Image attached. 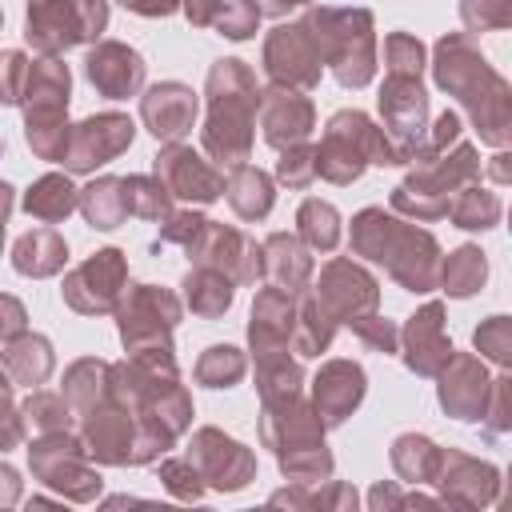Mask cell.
<instances>
[{"label":"cell","instance_id":"obj_30","mask_svg":"<svg viewBox=\"0 0 512 512\" xmlns=\"http://www.w3.org/2000/svg\"><path fill=\"white\" fill-rule=\"evenodd\" d=\"M496 216H500V200L488 192H464L460 204L452 208V220L460 228H492Z\"/></svg>","mask_w":512,"mask_h":512},{"label":"cell","instance_id":"obj_22","mask_svg":"<svg viewBox=\"0 0 512 512\" xmlns=\"http://www.w3.org/2000/svg\"><path fill=\"white\" fill-rule=\"evenodd\" d=\"M264 252H268L264 268H268L272 280H280V284H288V288H296V284L308 280L312 260H308V252H304L292 236H272V240L264 244Z\"/></svg>","mask_w":512,"mask_h":512},{"label":"cell","instance_id":"obj_12","mask_svg":"<svg viewBox=\"0 0 512 512\" xmlns=\"http://www.w3.org/2000/svg\"><path fill=\"white\" fill-rule=\"evenodd\" d=\"M140 112H144V124H148V132H152L156 140H180V136L192 128L196 96H192V88L168 80V84H156V88L144 96Z\"/></svg>","mask_w":512,"mask_h":512},{"label":"cell","instance_id":"obj_9","mask_svg":"<svg viewBox=\"0 0 512 512\" xmlns=\"http://www.w3.org/2000/svg\"><path fill=\"white\" fill-rule=\"evenodd\" d=\"M264 64H268V76L272 80H288V84H316L320 76V52L308 36L304 24H292V28H276L268 36V48H264Z\"/></svg>","mask_w":512,"mask_h":512},{"label":"cell","instance_id":"obj_7","mask_svg":"<svg viewBox=\"0 0 512 512\" xmlns=\"http://www.w3.org/2000/svg\"><path fill=\"white\" fill-rule=\"evenodd\" d=\"M128 144H132V120L120 112H104V116L84 120L76 132H68L64 160L72 172H88V168L120 156Z\"/></svg>","mask_w":512,"mask_h":512},{"label":"cell","instance_id":"obj_4","mask_svg":"<svg viewBox=\"0 0 512 512\" xmlns=\"http://www.w3.org/2000/svg\"><path fill=\"white\" fill-rule=\"evenodd\" d=\"M312 156H316V172L336 180V184L356 180L368 160L372 164H400L396 144H388V136H380L364 112H336L328 120L324 144Z\"/></svg>","mask_w":512,"mask_h":512},{"label":"cell","instance_id":"obj_18","mask_svg":"<svg viewBox=\"0 0 512 512\" xmlns=\"http://www.w3.org/2000/svg\"><path fill=\"white\" fill-rule=\"evenodd\" d=\"M64 256H68L64 240H60L56 232H48V228L20 236L16 248H12V264H16V272H24V276H52V272L64 264Z\"/></svg>","mask_w":512,"mask_h":512},{"label":"cell","instance_id":"obj_38","mask_svg":"<svg viewBox=\"0 0 512 512\" xmlns=\"http://www.w3.org/2000/svg\"><path fill=\"white\" fill-rule=\"evenodd\" d=\"M180 0H124V8L140 12V16H168Z\"/></svg>","mask_w":512,"mask_h":512},{"label":"cell","instance_id":"obj_13","mask_svg":"<svg viewBox=\"0 0 512 512\" xmlns=\"http://www.w3.org/2000/svg\"><path fill=\"white\" fill-rule=\"evenodd\" d=\"M88 80L104 96H132L144 84V60L124 44H100L96 52H88Z\"/></svg>","mask_w":512,"mask_h":512},{"label":"cell","instance_id":"obj_5","mask_svg":"<svg viewBox=\"0 0 512 512\" xmlns=\"http://www.w3.org/2000/svg\"><path fill=\"white\" fill-rule=\"evenodd\" d=\"M108 24L104 0H28V44L56 56L72 44L100 36Z\"/></svg>","mask_w":512,"mask_h":512},{"label":"cell","instance_id":"obj_6","mask_svg":"<svg viewBox=\"0 0 512 512\" xmlns=\"http://www.w3.org/2000/svg\"><path fill=\"white\" fill-rule=\"evenodd\" d=\"M176 316H180V304L168 292L140 284L120 308V336L132 352H172L168 340H160V332L168 336L172 328L164 324H176Z\"/></svg>","mask_w":512,"mask_h":512},{"label":"cell","instance_id":"obj_26","mask_svg":"<svg viewBox=\"0 0 512 512\" xmlns=\"http://www.w3.org/2000/svg\"><path fill=\"white\" fill-rule=\"evenodd\" d=\"M124 196H128V212H136V216H148V220L168 216V188L148 176H128Z\"/></svg>","mask_w":512,"mask_h":512},{"label":"cell","instance_id":"obj_25","mask_svg":"<svg viewBox=\"0 0 512 512\" xmlns=\"http://www.w3.org/2000/svg\"><path fill=\"white\" fill-rule=\"evenodd\" d=\"M484 272H488L484 252L460 248V252H452V260L444 264V288H448L452 296H468V292H476V288L484 284Z\"/></svg>","mask_w":512,"mask_h":512},{"label":"cell","instance_id":"obj_17","mask_svg":"<svg viewBox=\"0 0 512 512\" xmlns=\"http://www.w3.org/2000/svg\"><path fill=\"white\" fill-rule=\"evenodd\" d=\"M448 356H452V344L440 336V304H428L408 324V368L436 372Z\"/></svg>","mask_w":512,"mask_h":512},{"label":"cell","instance_id":"obj_28","mask_svg":"<svg viewBox=\"0 0 512 512\" xmlns=\"http://www.w3.org/2000/svg\"><path fill=\"white\" fill-rule=\"evenodd\" d=\"M8 368L20 384H40L52 368V352H48V340H40L36 356H28V336H20L12 348H8Z\"/></svg>","mask_w":512,"mask_h":512},{"label":"cell","instance_id":"obj_1","mask_svg":"<svg viewBox=\"0 0 512 512\" xmlns=\"http://www.w3.org/2000/svg\"><path fill=\"white\" fill-rule=\"evenodd\" d=\"M212 116L204 128V144L216 160L240 164L252 148V112H256V80L240 60H216L208 72Z\"/></svg>","mask_w":512,"mask_h":512},{"label":"cell","instance_id":"obj_36","mask_svg":"<svg viewBox=\"0 0 512 512\" xmlns=\"http://www.w3.org/2000/svg\"><path fill=\"white\" fill-rule=\"evenodd\" d=\"M56 408H60V400H56V396H48V392H40V396H32V400L24 404V412H28V416H36V424H40V428H60V424H64V420H56V416H52Z\"/></svg>","mask_w":512,"mask_h":512},{"label":"cell","instance_id":"obj_24","mask_svg":"<svg viewBox=\"0 0 512 512\" xmlns=\"http://www.w3.org/2000/svg\"><path fill=\"white\" fill-rule=\"evenodd\" d=\"M340 216H336V208L332 204H320V200H308L304 208H300V236L312 244V248H320V252H328V248H336V240H340Z\"/></svg>","mask_w":512,"mask_h":512},{"label":"cell","instance_id":"obj_29","mask_svg":"<svg viewBox=\"0 0 512 512\" xmlns=\"http://www.w3.org/2000/svg\"><path fill=\"white\" fill-rule=\"evenodd\" d=\"M240 372H244V360H240L236 348H208V356L196 368V376L208 388H228L232 380H240Z\"/></svg>","mask_w":512,"mask_h":512},{"label":"cell","instance_id":"obj_8","mask_svg":"<svg viewBox=\"0 0 512 512\" xmlns=\"http://www.w3.org/2000/svg\"><path fill=\"white\" fill-rule=\"evenodd\" d=\"M120 284H124V252L104 248V252H96L88 264H80L68 276L64 300L76 312H108L116 292H120Z\"/></svg>","mask_w":512,"mask_h":512},{"label":"cell","instance_id":"obj_16","mask_svg":"<svg viewBox=\"0 0 512 512\" xmlns=\"http://www.w3.org/2000/svg\"><path fill=\"white\" fill-rule=\"evenodd\" d=\"M360 396H364V372L348 360H336L316 376V404L328 416V424H340Z\"/></svg>","mask_w":512,"mask_h":512},{"label":"cell","instance_id":"obj_35","mask_svg":"<svg viewBox=\"0 0 512 512\" xmlns=\"http://www.w3.org/2000/svg\"><path fill=\"white\" fill-rule=\"evenodd\" d=\"M504 332H508V320H504V316H492V324H488L484 332H476V348H492L496 360H508V340H504Z\"/></svg>","mask_w":512,"mask_h":512},{"label":"cell","instance_id":"obj_11","mask_svg":"<svg viewBox=\"0 0 512 512\" xmlns=\"http://www.w3.org/2000/svg\"><path fill=\"white\" fill-rule=\"evenodd\" d=\"M156 176L168 180V192H176L184 200H196V204H208L224 192V180L192 148H180V144H172L164 156H156Z\"/></svg>","mask_w":512,"mask_h":512},{"label":"cell","instance_id":"obj_15","mask_svg":"<svg viewBox=\"0 0 512 512\" xmlns=\"http://www.w3.org/2000/svg\"><path fill=\"white\" fill-rule=\"evenodd\" d=\"M320 300L328 308H336V316H348L356 320V308H372L376 304V280L364 276L356 264H328L324 268V280H320Z\"/></svg>","mask_w":512,"mask_h":512},{"label":"cell","instance_id":"obj_27","mask_svg":"<svg viewBox=\"0 0 512 512\" xmlns=\"http://www.w3.org/2000/svg\"><path fill=\"white\" fill-rule=\"evenodd\" d=\"M256 20H260L256 0H220L216 4V16H212V24L220 28V36H232V40L252 36L256 32Z\"/></svg>","mask_w":512,"mask_h":512},{"label":"cell","instance_id":"obj_14","mask_svg":"<svg viewBox=\"0 0 512 512\" xmlns=\"http://www.w3.org/2000/svg\"><path fill=\"white\" fill-rule=\"evenodd\" d=\"M312 128V104L296 92L264 96V140L272 148H296Z\"/></svg>","mask_w":512,"mask_h":512},{"label":"cell","instance_id":"obj_19","mask_svg":"<svg viewBox=\"0 0 512 512\" xmlns=\"http://www.w3.org/2000/svg\"><path fill=\"white\" fill-rule=\"evenodd\" d=\"M228 200H232V208L244 216V220H260V216H268V208H272V180L260 172V168H252V164H236V172L228 176Z\"/></svg>","mask_w":512,"mask_h":512},{"label":"cell","instance_id":"obj_23","mask_svg":"<svg viewBox=\"0 0 512 512\" xmlns=\"http://www.w3.org/2000/svg\"><path fill=\"white\" fill-rule=\"evenodd\" d=\"M184 288H188V304H192V312L196 316H220L228 304H232V280L228 276H220V272H188V280H184Z\"/></svg>","mask_w":512,"mask_h":512},{"label":"cell","instance_id":"obj_33","mask_svg":"<svg viewBox=\"0 0 512 512\" xmlns=\"http://www.w3.org/2000/svg\"><path fill=\"white\" fill-rule=\"evenodd\" d=\"M316 176V156H308V152H284V160H280V180L284 184H292V188H304L308 180Z\"/></svg>","mask_w":512,"mask_h":512},{"label":"cell","instance_id":"obj_31","mask_svg":"<svg viewBox=\"0 0 512 512\" xmlns=\"http://www.w3.org/2000/svg\"><path fill=\"white\" fill-rule=\"evenodd\" d=\"M384 52H388V72H392V76H420V64H424L420 40L396 32V36H388Z\"/></svg>","mask_w":512,"mask_h":512},{"label":"cell","instance_id":"obj_10","mask_svg":"<svg viewBox=\"0 0 512 512\" xmlns=\"http://www.w3.org/2000/svg\"><path fill=\"white\" fill-rule=\"evenodd\" d=\"M380 112H384L388 132L396 140V152L404 160L412 152L420 128H424V116H428V100H424L416 76H388V84L380 88Z\"/></svg>","mask_w":512,"mask_h":512},{"label":"cell","instance_id":"obj_32","mask_svg":"<svg viewBox=\"0 0 512 512\" xmlns=\"http://www.w3.org/2000/svg\"><path fill=\"white\" fill-rule=\"evenodd\" d=\"M24 80H28V60L20 52H0V100L4 104H20Z\"/></svg>","mask_w":512,"mask_h":512},{"label":"cell","instance_id":"obj_3","mask_svg":"<svg viewBox=\"0 0 512 512\" xmlns=\"http://www.w3.org/2000/svg\"><path fill=\"white\" fill-rule=\"evenodd\" d=\"M316 52L332 64L336 80L340 84H368L372 76V16L364 8L356 12H344V8H320V12H308L304 20Z\"/></svg>","mask_w":512,"mask_h":512},{"label":"cell","instance_id":"obj_40","mask_svg":"<svg viewBox=\"0 0 512 512\" xmlns=\"http://www.w3.org/2000/svg\"><path fill=\"white\" fill-rule=\"evenodd\" d=\"M0 240H4V216H0Z\"/></svg>","mask_w":512,"mask_h":512},{"label":"cell","instance_id":"obj_21","mask_svg":"<svg viewBox=\"0 0 512 512\" xmlns=\"http://www.w3.org/2000/svg\"><path fill=\"white\" fill-rule=\"evenodd\" d=\"M80 204V196H76V188L64 180V176H44V180H36L32 188H28V196H24V208L32 212V216H40V220H64L72 208Z\"/></svg>","mask_w":512,"mask_h":512},{"label":"cell","instance_id":"obj_37","mask_svg":"<svg viewBox=\"0 0 512 512\" xmlns=\"http://www.w3.org/2000/svg\"><path fill=\"white\" fill-rule=\"evenodd\" d=\"M24 332V308L12 296H0V340L20 336Z\"/></svg>","mask_w":512,"mask_h":512},{"label":"cell","instance_id":"obj_2","mask_svg":"<svg viewBox=\"0 0 512 512\" xmlns=\"http://www.w3.org/2000/svg\"><path fill=\"white\" fill-rule=\"evenodd\" d=\"M352 244L364 256L388 264L392 276L412 292H424V288L436 284V252H432L436 244H432V236L416 232V228H400V220L384 216L380 208H368V212L356 216Z\"/></svg>","mask_w":512,"mask_h":512},{"label":"cell","instance_id":"obj_20","mask_svg":"<svg viewBox=\"0 0 512 512\" xmlns=\"http://www.w3.org/2000/svg\"><path fill=\"white\" fill-rule=\"evenodd\" d=\"M80 208H84V216H88V224L92 228H116L124 216H128V196H124V180H116V176H104V180H96V184H88L84 188V196H80Z\"/></svg>","mask_w":512,"mask_h":512},{"label":"cell","instance_id":"obj_39","mask_svg":"<svg viewBox=\"0 0 512 512\" xmlns=\"http://www.w3.org/2000/svg\"><path fill=\"white\" fill-rule=\"evenodd\" d=\"M292 4H304V0H260L256 8H260V12H268V16H280V12H288Z\"/></svg>","mask_w":512,"mask_h":512},{"label":"cell","instance_id":"obj_34","mask_svg":"<svg viewBox=\"0 0 512 512\" xmlns=\"http://www.w3.org/2000/svg\"><path fill=\"white\" fill-rule=\"evenodd\" d=\"M356 332L364 336V344H372V348H384V352H392V344H396V328L388 324V320H356Z\"/></svg>","mask_w":512,"mask_h":512}]
</instances>
